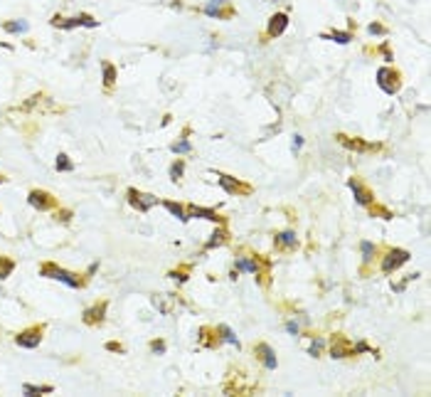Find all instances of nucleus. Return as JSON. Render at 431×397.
<instances>
[{"mask_svg": "<svg viewBox=\"0 0 431 397\" xmlns=\"http://www.w3.org/2000/svg\"><path fill=\"white\" fill-rule=\"evenodd\" d=\"M217 333H222V336H220V340H224V343H232V345H236V348H239V340H236V336L227 326H217Z\"/></svg>", "mask_w": 431, "mask_h": 397, "instance_id": "a878e982", "label": "nucleus"}, {"mask_svg": "<svg viewBox=\"0 0 431 397\" xmlns=\"http://www.w3.org/2000/svg\"><path fill=\"white\" fill-rule=\"evenodd\" d=\"M286 331H289L291 336H296V333H298V323H296V321H289V323H286Z\"/></svg>", "mask_w": 431, "mask_h": 397, "instance_id": "c9c22d12", "label": "nucleus"}, {"mask_svg": "<svg viewBox=\"0 0 431 397\" xmlns=\"http://www.w3.org/2000/svg\"><path fill=\"white\" fill-rule=\"evenodd\" d=\"M126 195H128L131 207H136L138 213H148L151 207L158 205V198H155V195H151V193H140V190H136V188H128Z\"/></svg>", "mask_w": 431, "mask_h": 397, "instance_id": "7ed1b4c3", "label": "nucleus"}, {"mask_svg": "<svg viewBox=\"0 0 431 397\" xmlns=\"http://www.w3.org/2000/svg\"><path fill=\"white\" fill-rule=\"evenodd\" d=\"M22 392L25 395H50V392H55V387L52 385H22Z\"/></svg>", "mask_w": 431, "mask_h": 397, "instance_id": "6ab92c4d", "label": "nucleus"}, {"mask_svg": "<svg viewBox=\"0 0 431 397\" xmlns=\"http://www.w3.org/2000/svg\"><path fill=\"white\" fill-rule=\"evenodd\" d=\"M274 242H276L278 249H291V247H296V244H298V240H296V232H291V229H283V232H278Z\"/></svg>", "mask_w": 431, "mask_h": 397, "instance_id": "a211bd4d", "label": "nucleus"}, {"mask_svg": "<svg viewBox=\"0 0 431 397\" xmlns=\"http://www.w3.org/2000/svg\"><path fill=\"white\" fill-rule=\"evenodd\" d=\"M301 146H303V138H301V136H293V153H296V151H298V148H301Z\"/></svg>", "mask_w": 431, "mask_h": 397, "instance_id": "e433bc0d", "label": "nucleus"}, {"mask_svg": "<svg viewBox=\"0 0 431 397\" xmlns=\"http://www.w3.org/2000/svg\"><path fill=\"white\" fill-rule=\"evenodd\" d=\"M190 217H202V220H212V222H222V217L214 213V210H205V207H197V205H190L187 207V220Z\"/></svg>", "mask_w": 431, "mask_h": 397, "instance_id": "f3484780", "label": "nucleus"}, {"mask_svg": "<svg viewBox=\"0 0 431 397\" xmlns=\"http://www.w3.org/2000/svg\"><path fill=\"white\" fill-rule=\"evenodd\" d=\"M217 180H220V185H222L224 190L229 193V195H249L251 188L244 183H239V180H234V178H229V175H217Z\"/></svg>", "mask_w": 431, "mask_h": 397, "instance_id": "9b49d317", "label": "nucleus"}, {"mask_svg": "<svg viewBox=\"0 0 431 397\" xmlns=\"http://www.w3.org/2000/svg\"><path fill=\"white\" fill-rule=\"evenodd\" d=\"M5 32H28V22L25 20H15V22H3Z\"/></svg>", "mask_w": 431, "mask_h": 397, "instance_id": "393cba45", "label": "nucleus"}, {"mask_svg": "<svg viewBox=\"0 0 431 397\" xmlns=\"http://www.w3.org/2000/svg\"><path fill=\"white\" fill-rule=\"evenodd\" d=\"M234 271H249V274H259L261 271V264L256 256H239L234 262Z\"/></svg>", "mask_w": 431, "mask_h": 397, "instance_id": "dca6fc26", "label": "nucleus"}, {"mask_svg": "<svg viewBox=\"0 0 431 397\" xmlns=\"http://www.w3.org/2000/svg\"><path fill=\"white\" fill-rule=\"evenodd\" d=\"M163 205H165L167 213H173L175 217H178V220H180V222H187V213L182 210V205H178V202H170V200H165Z\"/></svg>", "mask_w": 431, "mask_h": 397, "instance_id": "4be33fe9", "label": "nucleus"}, {"mask_svg": "<svg viewBox=\"0 0 431 397\" xmlns=\"http://www.w3.org/2000/svg\"><path fill=\"white\" fill-rule=\"evenodd\" d=\"M3 183H5V175H0V185H3Z\"/></svg>", "mask_w": 431, "mask_h": 397, "instance_id": "4c0bfd02", "label": "nucleus"}, {"mask_svg": "<svg viewBox=\"0 0 431 397\" xmlns=\"http://www.w3.org/2000/svg\"><path fill=\"white\" fill-rule=\"evenodd\" d=\"M323 40H333V42H340V44H348L352 40V35L350 32H340V30H335L330 35H323Z\"/></svg>", "mask_w": 431, "mask_h": 397, "instance_id": "5701e85b", "label": "nucleus"}, {"mask_svg": "<svg viewBox=\"0 0 431 397\" xmlns=\"http://www.w3.org/2000/svg\"><path fill=\"white\" fill-rule=\"evenodd\" d=\"M106 351H111V353H124V345L116 343V340H109V343H106Z\"/></svg>", "mask_w": 431, "mask_h": 397, "instance_id": "473e14b6", "label": "nucleus"}, {"mask_svg": "<svg viewBox=\"0 0 431 397\" xmlns=\"http://www.w3.org/2000/svg\"><path fill=\"white\" fill-rule=\"evenodd\" d=\"M323 348H325V340H323V338H316L313 343H310V351H308V353L313 355V358H318Z\"/></svg>", "mask_w": 431, "mask_h": 397, "instance_id": "c756f323", "label": "nucleus"}, {"mask_svg": "<svg viewBox=\"0 0 431 397\" xmlns=\"http://www.w3.org/2000/svg\"><path fill=\"white\" fill-rule=\"evenodd\" d=\"M101 69H104V84L106 86L116 84V67H113L111 62H101Z\"/></svg>", "mask_w": 431, "mask_h": 397, "instance_id": "aec40b11", "label": "nucleus"}, {"mask_svg": "<svg viewBox=\"0 0 431 397\" xmlns=\"http://www.w3.org/2000/svg\"><path fill=\"white\" fill-rule=\"evenodd\" d=\"M106 309H109V303L106 301H97L94 306H89L86 311H84L82 321L86 326H101L104 323V318H106Z\"/></svg>", "mask_w": 431, "mask_h": 397, "instance_id": "0eeeda50", "label": "nucleus"}, {"mask_svg": "<svg viewBox=\"0 0 431 397\" xmlns=\"http://www.w3.org/2000/svg\"><path fill=\"white\" fill-rule=\"evenodd\" d=\"M406 262H409V252H406V249H390V254L382 259V271H385V274H392V271L399 269Z\"/></svg>", "mask_w": 431, "mask_h": 397, "instance_id": "6e6552de", "label": "nucleus"}, {"mask_svg": "<svg viewBox=\"0 0 431 397\" xmlns=\"http://www.w3.org/2000/svg\"><path fill=\"white\" fill-rule=\"evenodd\" d=\"M40 276H44V279H57V282L67 284V286H71V289H82L84 284H86V279H79L77 274L62 269V267H57L55 262H44V264L40 267Z\"/></svg>", "mask_w": 431, "mask_h": 397, "instance_id": "f257e3e1", "label": "nucleus"}, {"mask_svg": "<svg viewBox=\"0 0 431 397\" xmlns=\"http://www.w3.org/2000/svg\"><path fill=\"white\" fill-rule=\"evenodd\" d=\"M52 25H55V28H62V30H71V28H82V25L84 28H97L99 22L91 15H79V17H69V20L55 15V17H52Z\"/></svg>", "mask_w": 431, "mask_h": 397, "instance_id": "39448f33", "label": "nucleus"}, {"mask_svg": "<svg viewBox=\"0 0 431 397\" xmlns=\"http://www.w3.org/2000/svg\"><path fill=\"white\" fill-rule=\"evenodd\" d=\"M338 141L343 143L345 148H350V151H360V153H365V151H375L377 146H372V143H365L360 141V138H350V136H345V133H338Z\"/></svg>", "mask_w": 431, "mask_h": 397, "instance_id": "2eb2a0df", "label": "nucleus"}, {"mask_svg": "<svg viewBox=\"0 0 431 397\" xmlns=\"http://www.w3.org/2000/svg\"><path fill=\"white\" fill-rule=\"evenodd\" d=\"M57 170H59V173H69V170H74V163L69 160L67 153H59V156H57Z\"/></svg>", "mask_w": 431, "mask_h": 397, "instance_id": "b1692460", "label": "nucleus"}, {"mask_svg": "<svg viewBox=\"0 0 431 397\" xmlns=\"http://www.w3.org/2000/svg\"><path fill=\"white\" fill-rule=\"evenodd\" d=\"M13 271H15V262L10 259V256L0 254V279H8Z\"/></svg>", "mask_w": 431, "mask_h": 397, "instance_id": "412c9836", "label": "nucleus"}, {"mask_svg": "<svg viewBox=\"0 0 431 397\" xmlns=\"http://www.w3.org/2000/svg\"><path fill=\"white\" fill-rule=\"evenodd\" d=\"M55 220H57V222H64V225H67V222L71 220V210H57Z\"/></svg>", "mask_w": 431, "mask_h": 397, "instance_id": "2f4dec72", "label": "nucleus"}, {"mask_svg": "<svg viewBox=\"0 0 431 397\" xmlns=\"http://www.w3.org/2000/svg\"><path fill=\"white\" fill-rule=\"evenodd\" d=\"M42 333H44V326L42 323H37V326H30L25 328V331H20L17 336H15V343L20 345V348H37L42 343Z\"/></svg>", "mask_w": 431, "mask_h": 397, "instance_id": "20e7f679", "label": "nucleus"}, {"mask_svg": "<svg viewBox=\"0 0 431 397\" xmlns=\"http://www.w3.org/2000/svg\"><path fill=\"white\" fill-rule=\"evenodd\" d=\"M224 242H227V232H224V229H217V232L212 235V240L207 242V249H214V247H222Z\"/></svg>", "mask_w": 431, "mask_h": 397, "instance_id": "bb28decb", "label": "nucleus"}, {"mask_svg": "<svg viewBox=\"0 0 431 397\" xmlns=\"http://www.w3.org/2000/svg\"><path fill=\"white\" fill-rule=\"evenodd\" d=\"M170 148H173V153H187L193 146H190V141H178V143H173Z\"/></svg>", "mask_w": 431, "mask_h": 397, "instance_id": "7c9ffc66", "label": "nucleus"}, {"mask_svg": "<svg viewBox=\"0 0 431 397\" xmlns=\"http://www.w3.org/2000/svg\"><path fill=\"white\" fill-rule=\"evenodd\" d=\"M151 351H153V353H165V343H163V340H153V343H151Z\"/></svg>", "mask_w": 431, "mask_h": 397, "instance_id": "72a5a7b5", "label": "nucleus"}, {"mask_svg": "<svg viewBox=\"0 0 431 397\" xmlns=\"http://www.w3.org/2000/svg\"><path fill=\"white\" fill-rule=\"evenodd\" d=\"M360 247H362V259H365V264H370L372 256H375V252H377V247L372 244V242H362Z\"/></svg>", "mask_w": 431, "mask_h": 397, "instance_id": "cd10ccee", "label": "nucleus"}, {"mask_svg": "<svg viewBox=\"0 0 431 397\" xmlns=\"http://www.w3.org/2000/svg\"><path fill=\"white\" fill-rule=\"evenodd\" d=\"M370 32H372V35H385L387 30L382 28V25H377V22H372V25H370Z\"/></svg>", "mask_w": 431, "mask_h": 397, "instance_id": "f704fd0d", "label": "nucleus"}, {"mask_svg": "<svg viewBox=\"0 0 431 397\" xmlns=\"http://www.w3.org/2000/svg\"><path fill=\"white\" fill-rule=\"evenodd\" d=\"M348 185H350V190L355 193V200H357L360 205H367V207H370V205L375 202V198H372V193H370V190H367V188L362 185L360 178H350Z\"/></svg>", "mask_w": 431, "mask_h": 397, "instance_id": "f8f14e48", "label": "nucleus"}, {"mask_svg": "<svg viewBox=\"0 0 431 397\" xmlns=\"http://www.w3.org/2000/svg\"><path fill=\"white\" fill-rule=\"evenodd\" d=\"M254 353H256V358L264 363V368L266 370H276V365H278V360H276V355H274V351L266 345V343H259L256 348H254Z\"/></svg>", "mask_w": 431, "mask_h": 397, "instance_id": "ddd939ff", "label": "nucleus"}, {"mask_svg": "<svg viewBox=\"0 0 431 397\" xmlns=\"http://www.w3.org/2000/svg\"><path fill=\"white\" fill-rule=\"evenodd\" d=\"M205 13L209 17H217V20H224V17H232L234 15V8L227 3V0H209L205 5Z\"/></svg>", "mask_w": 431, "mask_h": 397, "instance_id": "1a4fd4ad", "label": "nucleus"}, {"mask_svg": "<svg viewBox=\"0 0 431 397\" xmlns=\"http://www.w3.org/2000/svg\"><path fill=\"white\" fill-rule=\"evenodd\" d=\"M182 170H185V163H182V160H175V163L170 166V178H173L175 183L182 178Z\"/></svg>", "mask_w": 431, "mask_h": 397, "instance_id": "c85d7f7f", "label": "nucleus"}, {"mask_svg": "<svg viewBox=\"0 0 431 397\" xmlns=\"http://www.w3.org/2000/svg\"><path fill=\"white\" fill-rule=\"evenodd\" d=\"M286 28H289V15H286V13H276L271 20H269V30H266V32H269V37H278V35H281Z\"/></svg>", "mask_w": 431, "mask_h": 397, "instance_id": "4468645a", "label": "nucleus"}, {"mask_svg": "<svg viewBox=\"0 0 431 397\" xmlns=\"http://www.w3.org/2000/svg\"><path fill=\"white\" fill-rule=\"evenodd\" d=\"M28 202L35 207V210H52V207H57L55 195L47 193V190H30Z\"/></svg>", "mask_w": 431, "mask_h": 397, "instance_id": "423d86ee", "label": "nucleus"}, {"mask_svg": "<svg viewBox=\"0 0 431 397\" xmlns=\"http://www.w3.org/2000/svg\"><path fill=\"white\" fill-rule=\"evenodd\" d=\"M330 355L333 358H348V355H352V343L343 333H335L333 338H330Z\"/></svg>", "mask_w": 431, "mask_h": 397, "instance_id": "9d476101", "label": "nucleus"}, {"mask_svg": "<svg viewBox=\"0 0 431 397\" xmlns=\"http://www.w3.org/2000/svg\"><path fill=\"white\" fill-rule=\"evenodd\" d=\"M377 84L387 94H397L402 89V77H399V72L394 69V67H382V69L377 72Z\"/></svg>", "mask_w": 431, "mask_h": 397, "instance_id": "f03ea898", "label": "nucleus"}]
</instances>
